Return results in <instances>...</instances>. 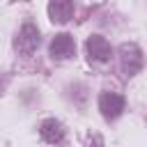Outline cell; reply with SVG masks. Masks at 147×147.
<instances>
[{
    "label": "cell",
    "instance_id": "1",
    "mask_svg": "<svg viewBox=\"0 0 147 147\" xmlns=\"http://www.w3.org/2000/svg\"><path fill=\"white\" fill-rule=\"evenodd\" d=\"M142 51L136 44H124L119 48V64H122V74L129 78L133 74H138L142 69Z\"/></svg>",
    "mask_w": 147,
    "mask_h": 147
},
{
    "label": "cell",
    "instance_id": "2",
    "mask_svg": "<svg viewBox=\"0 0 147 147\" xmlns=\"http://www.w3.org/2000/svg\"><path fill=\"white\" fill-rule=\"evenodd\" d=\"M14 46H16V51H18L21 55H30V53H34L37 46H39V30H37V25L25 23V25L18 30V34H16Z\"/></svg>",
    "mask_w": 147,
    "mask_h": 147
},
{
    "label": "cell",
    "instance_id": "3",
    "mask_svg": "<svg viewBox=\"0 0 147 147\" xmlns=\"http://www.w3.org/2000/svg\"><path fill=\"white\" fill-rule=\"evenodd\" d=\"M85 48H87V55H90V60H92V62H99V64L108 62V60H110V55H113V48H110V44H108V41H106L101 34H92V37L87 39Z\"/></svg>",
    "mask_w": 147,
    "mask_h": 147
},
{
    "label": "cell",
    "instance_id": "4",
    "mask_svg": "<svg viewBox=\"0 0 147 147\" xmlns=\"http://www.w3.org/2000/svg\"><path fill=\"white\" fill-rule=\"evenodd\" d=\"M99 110H101V115L108 122L110 119H117L122 115V110H124V99L119 94H115V92H103L99 96Z\"/></svg>",
    "mask_w": 147,
    "mask_h": 147
},
{
    "label": "cell",
    "instance_id": "5",
    "mask_svg": "<svg viewBox=\"0 0 147 147\" xmlns=\"http://www.w3.org/2000/svg\"><path fill=\"white\" fill-rule=\"evenodd\" d=\"M74 53H76V44H74V37L71 34L60 32V34L53 37V41H51V55L55 60H67Z\"/></svg>",
    "mask_w": 147,
    "mask_h": 147
},
{
    "label": "cell",
    "instance_id": "6",
    "mask_svg": "<svg viewBox=\"0 0 147 147\" xmlns=\"http://www.w3.org/2000/svg\"><path fill=\"white\" fill-rule=\"evenodd\" d=\"M39 133H41V138H44L48 145H62V142H64V126H62L57 119H46V122H41Z\"/></svg>",
    "mask_w": 147,
    "mask_h": 147
},
{
    "label": "cell",
    "instance_id": "7",
    "mask_svg": "<svg viewBox=\"0 0 147 147\" xmlns=\"http://www.w3.org/2000/svg\"><path fill=\"white\" fill-rule=\"evenodd\" d=\"M74 14V2L71 0H51L48 2V16L53 23H67Z\"/></svg>",
    "mask_w": 147,
    "mask_h": 147
},
{
    "label": "cell",
    "instance_id": "8",
    "mask_svg": "<svg viewBox=\"0 0 147 147\" xmlns=\"http://www.w3.org/2000/svg\"><path fill=\"white\" fill-rule=\"evenodd\" d=\"M0 90H2V83H0Z\"/></svg>",
    "mask_w": 147,
    "mask_h": 147
}]
</instances>
